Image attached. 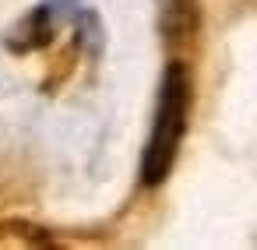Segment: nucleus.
<instances>
[{
  "mask_svg": "<svg viewBox=\"0 0 257 250\" xmlns=\"http://www.w3.org/2000/svg\"><path fill=\"white\" fill-rule=\"evenodd\" d=\"M190 102H194L190 67L183 60H169L166 71H162V78H159L152 131H148V141L141 148V169L138 173H141V183L145 187H159L173 173L176 155H180V145L187 138Z\"/></svg>",
  "mask_w": 257,
  "mask_h": 250,
  "instance_id": "obj_1",
  "label": "nucleus"
},
{
  "mask_svg": "<svg viewBox=\"0 0 257 250\" xmlns=\"http://www.w3.org/2000/svg\"><path fill=\"white\" fill-rule=\"evenodd\" d=\"M57 25H60V11L57 4H39L32 11H25L4 36V46L15 53V57H29V53H39L53 43L57 36Z\"/></svg>",
  "mask_w": 257,
  "mask_h": 250,
  "instance_id": "obj_2",
  "label": "nucleus"
},
{
  "mask_svg": "<svg viewBox=\"0 0 257 250\" xmlns=\"http://www.w3.org/2000/svg\"><path fill=\"white\" fill-rule=\"evenodd\" d=\"M159 36L169 46H190L201 32V0H155Z\"/></svg>",
  "mask_w": 257,
  "mask_h": 250,
  "instance_id": "obj_3",
  "label": "nucleus"
},
{
  "mask_svg": "<svg viewBox=\"0 0 257 250\" xmlns=\"http://www.w3.org/2000/svg\"><path fill=\"white\" fill-rule=\"evenodd\" d=\"M0 246H11V250H46L57 246V236L29 218H4L0 222Z\"/></svg>",
  "mask_w": 257,
  "mask_h": 250,
  "instance_id": "obj_4",
  "label": "nucleus"
},
{
  "mask_svg": "<svg viewBox=\"0 0 257 250\" xmlns=\"http://www.w3.org/2000/svg\"><path fill=\"white\" fill-rule=\"evenodd\" d=\"M78 57H81V39H78V32L64 43V50L50 60V71H46V78H43V92H57L60 85H67V78L74 74V67H78Z\"/></svg>",
  "mask_w": 257,
  "mask_h": 250,
  "instance_id": "obj_5",
  "label": "nucleus"
}]
</instances>
